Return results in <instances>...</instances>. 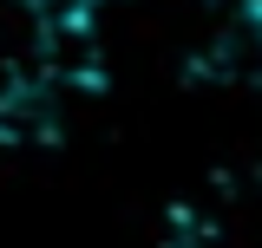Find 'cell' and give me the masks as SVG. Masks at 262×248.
<instances>
[{
	"label": "cell",
	"mask_w": 262,
	"mask_h": 248,
	"mask_svg": "<svg viewBox=\"0 0 262 248\" xmlns=\"http://www.w3.org/2000/svg\"><path fill=\"white\" fill-rule=\"evenodd\" d=\"M177 248H203V242H177Z\"/></svg>",
	"instance_id": "6da1fadb"
}]
</instances>
